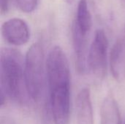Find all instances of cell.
Masks as SVG:
<instances>
[{"mask_svg": "<svg viewBox=\"0 0 125 124\" xmlns=\"http://www.w3.org/2000/svg\"><path fill=\"white\" fill-rule=\"evenodd\" d=\"M108 39L103 29L95 31L94 39L89 49L88 69L99 78L105 76L108 64Z\"/></svg>", "mask_w": 125, "mask_h": 124, "instance_id": "277c9868", "label": "cell"}, {"mask_svg": "<svg viewBox=\"0 0 125 124\" xmlns=\"http://www.w3.org/2000/svg\"><path fill=\"white\" fill-rule=\"evenodd\" d=\"M65 1H66L68 4H72V3L73 2L74 0H65Z\"/></svg>", "mask_w": 125, "mask_h": 124, "instance_id": "4fadbf2b", "label": "cell"}, {"mask_svg": "<svg viewBox=\"0 0 125 124\" xmlns=\"http://www.w3.org/2000/svg\"><path fill=\"white\" fill-rule=\"evenodd\" d=\"M73 26L82 33L87 35L89 34L92 26V18L87 0H80L78 1Z\"/></svg>", "mask_w": 125, "mask_h": 124, "instance_id": "30bf717a", "label": "cell"}, {"mask_svg": "<svg viewBox=\"0 0 125 124\" xmlns=\"http://www.w3.org/2000/svg\"><path fill=\"white\" fill-rule=\"evenodd\" d=\"M124 35H125V31H124Z\"/></svg>", "mask_w": 125, "mask_h": 124, "instance_id": "9a60e30c", "label": "cell"}, {"mask_svg": "<svg viewBox=\"0 0 125 124\" xmlns=\"http://www.w3.org/2000/svg\"></svg>", "mask_w": 125, "mask_h": 124, "instance_id": "2e32d148", "label": "cell"}, {"mask_svg": "<svg viewBox=\"0 0 125 124\" xmlns=\"http://www.w3.org/2000/svg\"><path fill=\"white\" fill-rule=\"evenodd\" d=\"M45 54L40 43H34L26 52L24 60V77L28 94L32 100L39 102L43 96L45 85Z\"/></svg>", "mask_w": 125, "mask_h": 124, "instance_id": "7a4b0ae2", "label": "cell"}, {"mask_svg": "<svg viewBox=\"0 0 125 124\" xmlns=\"http://www.w3.org/2000/svg\"><path fill=\"white\" fill-rule=\"evenodd\" d=\"M46 79L49 94L70 91V71L62 48L54 46L46 59Z\"/></svg>", "mask_w": 125, "mask_h": 124, "instance_id": "3957f363", "label": "cell"}, {"mask_svg": "<svg viewBox=\"0 0 125 124\" xmlns=\"http://www.w3.org/2000/svg\"><path fill=\"white\" fill-rule=\"evenodd\" d=\"M88 37L73 25V41L75 54L76 69L79 74L83 75L88 69Z\"/></svg>", "mask_w": 125, "mask_h": 124, "instance_id": "8992f818", "label": "cell"}, {"mask_svg": "<svg viewBox=\"0 0 125 124\" xmlns=\"http://www.w3.org/2000/svg\"><path fill=\"white\" fill-rule=\"evenodd\" d=\"M77 124H94L91 92L89 88H82L76 98Z\"/></svg>", "mask_w": 125, "mask_h": 124, "instance_id": "ba28073f", "label": "cell"}, {"mask_svg": "<svg viewBox=\"0 0 125 124\" xmlns=\"http://www.w3.org/2000/svg\"><path fill=\"white\" fill-rule=\"evenodd\" d=\"M110 67L114 78L118 82L125 80V36L113 45L110 53Z\"/></svg>", "mask_w": 125, "mask_h": 124, "instance_id": "52a82bcc", "label": "cell"}, {"mask_svg": "<svg viewBox=\"0 0 125 124\" xmlns=\"http://www.w3.org/2000/svg\"><path fill=\"white\" fill-rule=\"evenodd\" d=\"M18 7L24 12H31L37 7L38 0H15Z\"/></svg>", "mask_w": 125, "mask_h": 124, "instance_id": "8fae6325", "label": "cell"}, {"mask_svg": "<svg viewBox=\"0 0 125 124\" xmlns=\"http://www.w3.org/2000/svg\"><path fill=\"white\" fill-rule=\"evenodd\" d=\"M8 7H9V0H0V9H1V15L7 12Z\"/></svg>", "mask_w": 125, "mask_h": 124, "instance_id": "7c38bea8", "label": "cell"}, {"mask_svg": "<svg viewBox=\"0 0 125 124\" xmlns=\"http://www.w3.org/2000/svg\"><path fill=\"white\" fill-rule=\"evenodd\" d=\"M122 1H123V3H124V4L125 5V0H122Z\"/></svg>", "mask_w": 125, "mask_h": 124, "instance_id": "5bb4252c", "label": "cell"}, {"mask_svg": "<svg viewBox=\"0 0 125 124\" xmlns=\"http://www.w3.org/2000/svg\"><path fill=\"white\" fill-rule=\"evenodd\" d=\"M3 38L10 45L21 46L28 42L30 31L27 23L22 19L13 18L6 20L1 25Z\"/></svg>", "mask_w": 125, "mask_h": 124, "instance_id": "5b68a950", "label": "cell"}, {"mask_svg": "<svg viewBox=\"0 0 125 124\" xmlns=\"http://www.w3.org/2000/svg\"><path fill=\"white\" fill-rule=\"evenodd\" d=\"M21 53L14 48H4L0 52L1 106L7 99L24 105L29 97L25 83L24 63Z\"/></svg>", "mask_w": 125, "mask_h": 124, "instance_id": "6da1fadb", "label": "cell"}, {"mask_svg": "<svg viewBox=\"0 0 125 124\" xmlns=\"http://www.w3.org/2000/svg\"><path fill=\"white\" fill-rule=\"evenodd\" d=\"M101 124H122L118 104L112 94L107 95L100 107Z\"/></svg>", "mask_w": 125, "mask_h": 124, "instance_id": "9c48e42d", "label": "cell"}]
</instances>
